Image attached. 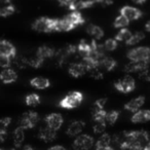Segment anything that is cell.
<instances>
[{
  "label": "cell",
  "instance_id": "cell-1",
  "mask_svg": "<svg viewBox=\"0 0 150 150\" xmlns=\"http://www.w3.org/2000/svg\"><path fill=\"white\" fill-rule=\"evenodd\" d=\"M111 142L117 144L121 150H142L149 144V136L146 131H129L116 134Z\"/></svg>",
  "mask_w": 150,
  "mask_h": 150
},
{
  "label": "cell",
  "instance_id": "cell-2",
  "mask_svg": "<svg viewBox=\"0 0 150 150\" xmlns=\"http://www.w3.org/2000/svg\"><path fill=\"white\" fill-rule=\"evenodd\" d=\"M82 100H83L82 93L78 92V91H75V92H71L68 95H66L60 101L59 106L64 109H74L81 104Z\"/></svg>",
  "mask_w": 150,
  "mask_h": 150
},
{
  "label": "cell",
  "instance_id": "cell-3",
  "mask_svg": "<svg viewBox=\"0 0 150 150\" xmlns=\"http://www.w3.org/2000/svg\"><path fill=\"white\" fill-rule=\"evenodd\" d=\"M149 47H147V46H138V47L129 50L127 54V57L129 60V62L142 63L149 62Z\"/></svg>",
  "mask_w": 150,
  "mask_h": 150
},
{
  "label": "cell",
  "instance_id": "cell-4",
  "mask_svg": "<svg viewBox=\"0 0 150 150\" xmlns=\"http://www.w3.org/2000/svg\"><path fill=\"white\" fill-rule=\"evenodd\" d=\"M54 25H56V19L41 17L38 18L32 24V29L39 33H50V32H54Z\"/></svg>",
  "mask_w": 150,
  "mask_h": 150
},
{
  "label": "cell",
  "instance_id": "cell-5",
  "mask_svg": "<svg viewBox=\"0 0 150 150\" xmlns=\"http://www.w3.org/2000/svg\"><path fill=\"white\" fill-rule=\"evenodd\" d=\"M95 145V140L88 134L78 135L73 141L72 147L74 150H90Z\"/></svg>",
  "mask_w": 150,
  "mask_h": 150
},
{
  "label": "cell",
  "instance_id": "cell-6",
  "mask_svg": "<svg viewBox=\"0 0 150 150\" xmlns=\"http://www.w3.org/2000/svg\"><path fill=\"white\" fill-rule=\"evenodd\" d=\"M39 121V115L35 111H28L21 116L19 127L23 129H30L35 127L37 122Z\"/></svg>",
  "mask_w": 150,
  "mask_h": 150
},
{
  "label": "cell",
  "instance_id": "cell-7",
  "mask_svg": "<svg viewBox=\"0 0 150 150\" xmlns=\"http://www.w3.org/2000/svg\"><path fill=\"white\" fill-rule=\"evenodd\" d=\"M114 86L118 92L122 94H129L136 88V81L131 75H127L117 80L114 83Z\"/></svg>",
  "mask_w": 150,
  "mask_h": 150
},
{
  "label": "cell",
  "instance_id": "cell-8",
  "mask_svg": "<svg viewBox=\"0 0 150 150\" xmlns=\"http://www.w3.org/2000/svg\"><path fill=\"white\" fill-rule=\"evenodd\" d=\"M44 121H45L46 127L57 132L62 127L63 123H64V118L60 113H50V114L46 115Z\"/></svg>",
  "mask_w": 150,
  "mask_h": 150
},
{
  "label": "cell",
  "instance_id": "cell-9",
  "mask_svg": "<svg viewBox=\"0 0 150 150\" xmlns=\"http://www.w3.org/2000/svg\"><path fill=\"white\" fill-rule=\"evenodd\" d=\"M120 15L123 16L129 22H131V21L139 20L140 18H142L143 13H142V11H140L139 8H137V7L131 6V5H125V6L121 7Z\"/></svg>",
  "mask_w": 150,
  "mask_h": 150
},
{
  "label": "cell",
  "instance_id": "cell-10",
  "mask_svg": "<svg viewBox=\"0 0 150 150\" xmlns=\"http://www.w3.org/2000/svg\"><path fill=\"white\" fill-rule=\"evenodd\" d=\"M0 56L9 57V58L13 59L17 56V48L8 40H0Z\"/></svg>",
  "mask_w": 150,
  "mask_h": 150
},
{
  "label": "cell",
  "instance_id": "cell-11",
  "mask_svg": "<svg viewBox=\"0 0 150 150\" xmlns=\"http://www.w3.org/2000/svg\"><path fill=\"white\" fill-rule=\"evenodd\" d=\"M18 79V73L15 69L13 68H6L2 69L0 72V80L4 84H11L16 82Z\"/></svg>",
  "mask_w": 150,
  "mask_h": 150
},
{
  "label": "cell",
  "instance_id": "cell-12",
  "mask_svg": "<svg viewBox=\"0 0 150 150\" xmlns=\"http://www.w3.org/2000/svg\"><path fill=\"white\" fill-rule=\"evenodd\" d=\"M68 73L74 78H79L86 73V67L82 62L72 63L68 68Z\"/></svg>",
  "mask_w": 150,
  "mask_h": 150
},
{
  "label": "cell",
  "instance_id": "cell-13",
  "mask_svg": "<svg viewBox=\"0 0 150 150\" xmlns=\"http://www.w3.org/2000/svg\"><path fill=\"white\" fill-rule=\"evenodd\" d=\"M86 127V123L82 120H74L68 125L67 127V135L70 137H77L78 135H80L82 132V129Z\"/></svg>",
  "mask_w": 150,
  "mask_h": 150
},
{
  "label": "cell",
  "instance_id": "cell-14",
  "mask_svg": "<svg viewBox=\"0 0 150 150\" xmlns=\"http://www.w3.org/2000/svg\"><path fill=\"white\" fill-rule=\"evenodd\" d=\"M64 18L73 28H76L77 26L82 25V24H84V22H86V20L83 19V17H82L80 11H71L70 13L66 15Z\"/></svg>",
  "mask_w": 150,
  "mask_h": 150
},
{
  "label": "cell",
  "instance_id": "cell-15",
  "mask_svg": "<svg viewBox=\"0 0 150 150\" xmlns=\"http://www.w3.org/2000/svg\"><path fill=\"white\" fill-rule=\"evenodd\" d=\"M145 104V97L144 96H139L135 99H132L131 101L127 103L125 105V109L129 112H136V111L140 110L141 107Z\"/></svg>",
  "mask_w": 150,
  "mask_h": 150
},
{
  "label": "cell",
  "instance_id": "cell-16",
  "mask_svg": "<svg viewBox=\"0 0 150 150\" xmlns=\"http://www.w3.org/2000/svg\"><path fill=\"white\" fill-rule=\"evenodd\" d=\"M38 138H39L41 141L43 142H52L56 140L57 138V132L54 131V129H50L47 127H41L38 132Z\"/></svg>",
  "mask_w": 150,
  "mask_h": 150
},
{
  "label": "cell",
  "instance_id": "cell-17",
  "mask_svg": "<svg viewBox=\"0 0 150 150\" xmlns=\"http://www.w3.org/2000/svg\"><path fill=\"white\" fill-rule=\"evenodd\" d=\"M150 119V111L148 109H140V110L134 112L131 120L134 123H143L147 122Z\"/></svg>",
  "mask_w": 150,
  "mask_h": 150
},
{
  "label": "cell",
  "instance_id": "cell-18",
  "mask_svg": "<svg viewBox=\"0 0 150 150\" xmlns=\"http://www.w3.org/2000/svg\"><path fill=\"white\" fill-rule=\"evenodd\" d=\"M54 54H56V50L48 45L39 46L37 52H36V57L39 58L40 60H42L43 62L46 59H50V58H52V57H54Z\"/></svg>",
  "mask_w": 150,
  "mask_h": 150
},
{
  "label": "cell",
  "instance_id": "cell-19",
  "mask_svg": "<svg viewBox=\"0 0 150 150\" xmlns=\"http://www.w3.org/2000/svg\"><path fill=\"white\" fill-rule=\"evenodd\" d=\"M149 62H142V63H136V62H129L125 66V71L127 73H139L142 70L148 68Z\"/></svg>",
  "mask_w": 150,
  "mask_h": 150
},
{
  "label": "cell",
  "instance_id": "cell-20",
  "mask_svg": "<svg viewBox=\"0 0 150 150\" xmlns=\"http://www.w3.org/2000/svg\"><path fill=\"white\" fill-rule=\"evenodd\" d=\"M86 33L94 40H100L104 37V31L102 28L94 24H91L86 27Z\"/></svg>",
  "mask_w": 150,
  "mask_h": 150
},
{
  "label": "cell",
  "instance_id": "cell-21",
  "mask_svg": "<svg viewBox=\"0 0 150 150\" xmlns=\"http://www.w3.org/2000/svg\"><path fill=\"white\" fill-rule=\"evenodd\" d=\"M30 84H31V86L37 88V90H45V88H50V79L45 77L37 76V77H34L30 80Z\"/></svg>",
  "mask_w": 150,
  "mask_h": 150
},
{
  "label": "cell",
  "instance_id": "cell-22",
  "mask_svg": "<svg viewBox=\"0 0 150 150\" xmlns=\"http://www.w3.org/2000/svg\"><path fill=\"white\" fill-rule=\"evenodd\" d=\"M117 66V62L111 57L105 56L99 63V67L105 71H113Z\"/></svg>",
  "mask_w": 150,
  "mask_h": 150
},
{
  "label": "cell",
  "instance_id": "cell-23",
  "mask_svg": "<svg viewBox=\"0 0 150 150\" xmlns=\"http://www.w3.org/2000/svg\"><path fill=\"white\" fill-rule=\"evenodd\" d=\"M93 3L90 0H74L72 3L68 6V8L71 11H79L80 9L88 8V7L93 6Z\"/></svg>",
  "mask_w": 150,
  "mask_h": 150
},
{
  "label": "cell",
  "instance_id": "cell-24",
  "mask_svg": "<svg viewBox=\"0 0 150 150\" xmlns=\"http://www.w3.org/2000/svg\"><path fill=\"white\" fill-rule=\"evenodd\" d=\"M13 144H15L16 147H21L22 143H23L24 140H25V129L18 127L17 129L13 131Z\"/></svg>",
  "mask_w": 150,
  "mask_h": 150
},
{
  "label": "cell",
  "instance_id": "cell-25",
  "mask_svg": "<svg viewBox=\"0 0 150 150\" xmlns=\"http://www.w3.org/2000/svg\"><path fill=\"white\" fill-rule=\"evenodd\" d=\"M76 47H77V52L80 56L81 57L86 56L92 50V40L88 42L86 39H81L79 41V43L76 45Z\"/></svg>",
  "mask_w": 150,
  "mask_h": 150
},
{
  "label": "cell",
  "instance_id": "cell-26",
  "mask_svg": "<svg viewBox=\"0 0 150 150\" xmlns=\"http://www.w3.org/2000/svg\"><path fill=\"white\" fill-rule=\"evenodd\" d=\"M111 136L107 133H103L101 134V137L98 139V141L95 143V146H96V149H99V148H105L110 146L111 144Z\"/></svg>",
  "mask_w": 150,
  "mask_h": 150
},
{
  "label": "cell",
  "instance_id": "cell-27",
  "mask_svg": "<svg viewBox=\"0 0 150 150\" xmlns=\"http://www.w3.org/2000/svg\"><path fill=\"white\" fill-rule=\"evenodd\" d=\"M144 38H145V34L143 32H136L135 34H132L131 37L125 41V44L129 46H134L139 42H141Z\"/></svg>",
  "mask_w": 150,
  "mask_h": 150
},
{
  "label": "cell",
  "instance_id": "cell-28",
  "mask_svg": "<svg viewBox=\"0 0 150 150\" xmlns=\"http://www.w3.org/2000/svg\"><path fill=\"white\" fill-rule=\"evenodd\" d=\"M132 35V32L131 30H129L127 28H122L120 29V31L115 35L114 39L116 40L117 42L118 41H122V42H125Z\"/></svg>",
  "mask_w": 150,
  "mask_h": 150
},
{
  "label": "cell",
  "instance_id": "cell-29",
  "mask_svg": "<svg viewBox=\"0 0 150 150\" xmlns=\"http://www.w3.org/2000/svg\"><path fill=\"white\" fill-rule=\"evenodd\" d=\"M25 102L26 104L28 105V106H31V107H35L37 106V105L40 104V97L39 95L37 94H29L28 96H26L25 98Z\"/></svg>",
  "mask_w": 150,
  "mask_h": 150
},
{
  "label": "cell",
  "instance_id": "cell-30",
  "mask_svg": "<svg viewBox=\"0 0 150 150\" xmlns=\"http://www.w3.org/2000/svg\"><path fill=\"white\" fill-rule=\"evenodd\" d=\"M119 117V112L116 110H111L109 112H106V116H105V122L106 125H113L117 121Z\"/></svg>",
  "mask_w": 150,
  "mask_h": 150
},
{
  "label": "cell",
  "instance_id": "cell-31",
  "mask_svg": "<svg viewBox=\"0 0 150 150\" xmlns=\"http://www.w3.org/2000/svg\"><path fill=\"white\" fill-rule=\"evenodd\" d=\"M16 13V7L13 4L5 5L0 7V18H7Z\"/></svg>",
  "mask_w": 150,
  "mask_h": 150
},
{
  "label": "cell",
  "instance_id": "cell-32",
  "mask_svg": "<svg viewBox=\"0 0 150 150\" xmlns=\"http://www.w3.org/2000/svg\"><path fill=\"white\" fill-rule=\"evenodd\" d=\"M104 50H107V52H113L117 48V45H118V42L114 39V38H108V39L105 40V42L102 44Z\"/></svg>",
  "mask_w": 150,
  "mask_h": 150
},
{
  "label": "cell",
  "instance_id": "cell-33",
  "mask_svg": "<svg viewBox=\"0 0 150 150\" xmlns=\"http://www.w3.org/2000/svg\"><path fill=\"white\" fill-rule=\"evenodd\" d=\"M106 122L105 120H94V125H93V129H94L95 134H103L106 129Z\"/></svg>",
  "mask_w": 150,
  "mask_h": 150
},
{
  "label": "cell",
  "instance_id": "cell-34",
  "mask_svg": "<svg viewBox=\"0 0 150 150\" xmlns=\"http://www.w3.org/2000/svg\"><path fill=\"white\" fill-rule=\"evenodd\" d=\"M129 22L125 19L123 16L119 15L116 19L114 20V23H113V26L115 28H119V29H122V28H127L129 26Z\"/></svg>",
  "mask_w": 150,
  "mask_h": 150
},
{
  "label": "cell",
  "instance_id": "cell-35",
  "mask_svg": "<svg viewBox=\"0 0 150 150\" xmlns=\"http://www.w3.org/2000/svg\"><path fill=\"white\" fill-rule=\"evenodd\" d=\"M11 63H13V59L9 57L0 56V67L2 69L11 68Z\"/></svg>",
  "mask_w": 150,
  "mask_h": 150
},
{
  "label": "cell",
  "instance_id": "cell-36",
  "mask_svg": "<svg viewBox=\"0 0 150 150\" xmlns=\"http://www.w3.org/2000/svg\"><path fill=\"white\" fill-rule=\"evenodd\" d=\"M107 103V99L106 98H101L98 99L96 102L94 103V107H93V111L95 110H103Z\"/></svg>",
  "mask_w": 150,
  "mask_h": 150
},
{
  "label": "cell",
  "instance_id": "cell-37",
  "mask_svg": "<svg viewBox=\"0 0 150 150\" xmlns=\"http://www.w3.org/2000/svg\"><path fill=\"white\" fill-rule=\"evenodd\" d=\"M11 123V117H2V118H0V129H6Z\"/></svg>",
  "mask_w": 150,
  "mask_h": 150
},
{
  "label": "cell",
  "instance_id": "cell-38",
  "mask_svg": "<svg viewBox=\"0 0 150 150\" xmlns=\"http://www.w3.org/2000/svg\"><path fill=\"white\" fill-rule=\"evenodd\" d=\"M138 75H139V77L141 78V79L145 80V81H148L149 80V70L147 69H144V70H142L141 72L138 73Z\"/></svg>",
  "mask_w": 150,
  "mask_h": 150
},
{
  "label": "cell",
  "instance_id": "cell-39",
  "mask_svg": "<svg viewBox=\"0 0 150 150\" xmlns=\"http://www.w3.org/2000/svg\"><path fill=\"white\" fill-rule=\"evenodd\" d=\"M7 138V131L5 129H0V144L6 140Z\"/></svg>",
  "mask_w": 150,
  "mask_h": 150
},
{
  "label": "cell",
  "instance_id": "cell-40",
  "mask_svg": "<svg viewBox=\"0 0 150 150\" xmlns=\"http://www.w3.org/2000/svg\"><path fill=\"white\" fill-rule=\"evenodd\" d=\"M59 1V3H60L62 6H66V7H68L69 5L71 4V3L74 1V0H58Z\"/></svg>",
  "mask_w": 150,
  "mask_h": 150
},
{
  "label": "cell",
  "instance_id": "cell-41",
  "mask_svg": "<svg viewBox=\"0 0 150 150\" xmlns=\"http://www.w3.org/2000/svg\"><path fill=\"white\" fill-rule=\"evenodd\" d=\"M47 150H67L65 147H63V146H60V145H54L52 146V147L48 148Z\"/></svg>",
  "mask_w": 150,
  "mask_h": 150
},
{
  "label": "cell",
  "instance_id": "cell-42",
  "mask_svg": "<svg viewBox=\"0 0 150 150\" xmlns=\"http://www.w3.org/2000/svg\"><path fill=\"white\" fill-rule=\"evenodd\" d=\"M111 4H113V0H103L101 3V5H103V6H108Z\"/></svg>",
  "mask_w": 150,
  "mask_h": 150
},
{
  "label": "cell",
  "instance_id": "cell-43",
  "mask_svg": "<svg viewBox=\"0 0 150 150\" xmlns=\"http://www.w3.org/2000/svg\"><path fill=\"white\" fill-rule=\"evenodd\" d=\"M132 1L136 4H143V3H145L146 0H132Z\"/></svg>",
  "mask_w": 150,
  "mask_h": 150
},
{
  "label": "cell",
  "instance_id": "cell-44",
  "mask_svg": "<svg viewBox=\"0 0 150 150\" xmlns=\"http://www.w3.org/2000/svg\"><path fill=\"white\" fill-rule=\"evenodd\" d=\"M95 150H115L113 147L111 146H108V147H105V148H99V149H95Z\"/></svg>",
  "mask_w": 150,
  "mask_h": 150
},
{
  "label": "cell",
  "instance_id": "cell-45",
  "mask_svg": "<svg viewBox=\"0 0 150 150\" xmlns=\"http://www.w3.org/2000/svg\"><path fill=\"white\" fill-rule=\"evenodd\" d=\"M90 1L93 3V4H97V3H99V4H101V3H102L103 0H90Z\"/></svg>",
  "mask_w": 150,
  "mask_h": 150
},
{
  "label": "cell",
  "instance_id": "cell-46",
  "mask_svg": "<svg viewBox=\"0 0 150 150\" xmlns=\"http://www.w3.org/2000/svg\"><path fill=\"white\" fill-rule=\"evenodd\" d=\"M22 150H34V149H33V147H32V146L26 145V146H24L23 149H22Z\"/></svg>",
  "mask_w": 150,
  "mask_h": 150
},
{
  "label": "cell",
  "instance_id": "cell-47",
  "mask_svg": "<svg viewBox=\"0 0 150 150\" xmlns=\"http://www.w3.org/2000/svg\"><path fill=\"white\" fill-rule=\"evenodd\" d=\"M142 150H150V144H147V145H146Z\"/></svg>",
  "mask_w": 150,
  "mask_h": 150
},
{
  "label": "cell",
  "instance_id": "cell-48",
  "mask_svg": "<svg viewBox=\"0 0 150 150\" xmlns=\"http://www.w3.org/2000/svg\"><path fill=\"white\" fill-rule=\"evenodd\" d=\"M149 22H147V23H146V31H147V32H149Z\"/></svg>",
  "mask_w": 150,
  "mask_h": 150
},
{
  "label": "cell",
  "instance_id": "cell-49",
  "mask_svg": "<svg viewBox=\"0 0 150 150\" xmlns=\"http://www.w3.org/2000/svg\"><path fill=\"white\" fill-rule=\"evenodd\" d=\"M2 1H3V2H5V3H11L13 0H2Z\"/></svg>",
  "mask_w": 150,
  "mask_h": 150
},
{
  "label": "cell",
  "instance_id": "cell-50",
  "mask_svg": "<svg viewBox=\"0 0 150 150\" xmlns=\"http://www.w3.org/2000/svg\"><path fill=\"white\" fill-rule=\"evenodd\" d=\"M0 150H2V149H1V148H0Z\"/></svg>",
  "mask_w": 150,
  "mask_h": 150
},
{
  "label": "cell",
  "instance_id": "cell-51",
  "mask_svg": "<svg viewBox=\"0 0 150 150\" xmlns=\"http://www.w3.org/2000/svg\"><path fill=\"white\" fill-rule=\"evenodd\" d=\"M11 150H15V149H11Z\"/></svg>",
  "mask_w": 150,
  "mask_h": 150
}]
</instances>
